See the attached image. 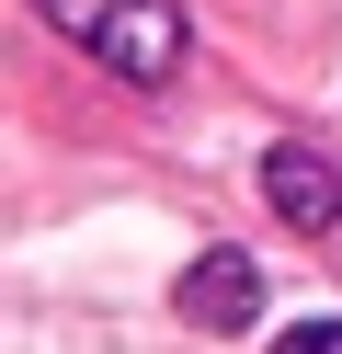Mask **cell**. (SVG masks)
<instances>
[{"instance_id": "cell-4", "label": "cell", "mask_w": 342, "mask_h": 354, "mask_svg": "<svg viewBox=\"0 0 342 354\" xmlns=\"http://www.w3.org/2000/svg\"><path fill=\"white\" fill-rule=\"evenodd\" d=\"M274 354H342V320H296V331H285Z\"/></svg>"}, {"instance_id": "cell-2", "label": "cell", "mask_w": 342, "mask_h": 354, "mask_svg": "<svg viewBox=\"0 0 342 354\" xmlns=\"http://www.w3.org/2000/svg\"><path fill=\"white\" fill-rule=\"evenodd\" d=\"M263 206L285 229H342V171L319 149H263Z\"/></svg>"}, {"instance_id": "cell-1", "label": "cell", "mask_w": 342, "mask_h": 354, "mask_svg": "<svg viewBox=\"0 0 342 354\" xmlns=\"http://www.w3.org/2000/svg\"><path fill=\"white\" fill-rule=\"evenodd\" d=\"M46 12H68L80 46L103 69H126V80H171L182 69V12H160V0H46Z\"/></svg>"}, {"instance_id": "cell-3", "label": "cell", "mask_w": 342, "mask_h": 354, "mask_svg": "<svg viewBox=\"0 0 342 354\" xmlns=\"http://www.w3.org/2000/svg\"><path fill=\"white\" fill-rule=\"evenodd\" d=\"M251 308H263L251 252H205L194 274H182V320H194V331H251Z\"/></svg>"}]
</instances>
